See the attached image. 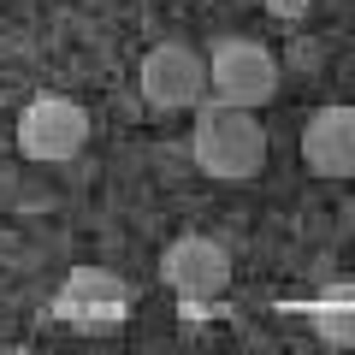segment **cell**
Instances as JSON below:
<instances>
[{
    "mask_svg": "<svg viewBox=\"0 0 355 355\" xmlns=\"http://www.w3.org/2000/svg\"><path fill=\"white\" fill-rule=\"evenodd\" d=\"M196 166L207 178H254L266 160V130L249 119V107L231 101H196Z\"/></svg>",
    "mask_w": 355,
    "mask_h": 355,
    "instance_id": "cell-1",
    "label": "cell"
},
{
    "mask_svg": "<svg viewBox=\"0 0 355 355\" xmlns=\"http://www.w3.org/2000/svg\"><path fill=\"white\" fill-rule=\"evenodd\" d=\"M207 83H214L219 101H231V107H261V101H272V89H279V65H272V53H266L261 42L225 36V42H214Z\"/></svg>",
    "mask_w": 355,
    "mask_h": 355,
    "instance_id": "cell-2",
    "label": "cell"
},
{
    "mask_svg": "<svg viewBox=\"0 0 355 355\" xmlns=\"http://www.w3.org/2000/svg\"><path fill=\"white\" fill-rule=\"evenodd\" d=\"M125 314H130L125 279L101 272V266H77L53 296V320H71L83 331H113V326H125Z\"/></svg>",
    "mask_w": 355,
    "mask_h": 355,
    "instance_id": "cell-3",
    "label": "cell"
},
{
    "mask_svg": "<svg viewBox=\"0 0 355 355\" xmlns=\"http://www.w3.org/2000/svg\"><path fill=\"white\" fill-rule=\"evenodd\" d=\"M83 142H89V113L65 95H42L18 119V148L30 160H77Z\"/></svg>",
    "mask_w": 355,
    "mask_h": 355,
    "instance_id": "cell-4",
    "label": "cell"
},
{
    "mask_svg": "<svg viewBox=\"0 0 355 355\" xmlns=\"http://www.w3.org/2000/svg\"><path fill=\"white\" fill-rule=\"evenodd\" d=\"M160 279L172 284L178 302H214L231 284V254L219 249L214 237H178L172 249L160 254Z\"/></svg>",
    "mask_w": 355,
    "mask_h": 355,
    "instance_id": "cell-5",
    "label": "cell"
},
{
    "mask_svg": "<svg viewBox=\"0 0 355 355\" xmlns=\"http://www.w3.org/2000/svg\"><path fill=\"white\" fill-rule=\"evenodd\" d=\"M207 89V60L184 42H166L142 60V95L154 107H196Z\"/></svg>",
    "mask_w": 355,
    "mask_h": 355,
    "instance_id": "cell-6",
    "label": "cell"
},
{
    "mask_svg": "<svg viewBox=\"0 0 355 355\" xmlns=\"http://www.w3.org/2000/svg\"><path fill=\"white\" fill-rule=\"evenodd\" d=\"M302 160L320 178H349L355 172V113L349 107H320L302 130Z\"/></svg>",
    "mask_w": 355,
    "mask_h": 355,
    "instance_id": "cell-7",
    "label": "cell"
},
{
    "mask_svg": "<svg viewBox=\"0 0 355 355\" xmlns=\"http://www.w3.org/2000/svg\"><path fill=\"white\" fill-rule=\"evenodd\" d=\"M291 314H314V326H320V338L331 343V349H349V338H355V314H349V291H338V308L331 302H284Z\"/></svg>",
    "mask_w": 355,
    "mask_h": 355,
    "instance_id": "cell-8",
    "label": "cell"
},
{
    "mask_svg": "<svg viewBox=\"0 0 355 355\" xmlns=\"http://www.w3.org/2000/svg\"><path fill=\"white\" fill-rule=\"evenodd\" d=\"M266 12H272V18H302L308 0H266Z\"/></svg>",
    "mask_w": 355,
    "mask_h": 355,
    "instance_id": "cell-9",
    "label": "cell"
}]
</instances>
